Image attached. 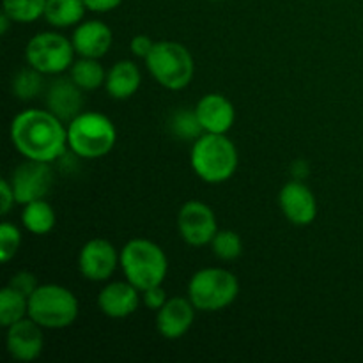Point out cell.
Here are the masks:
<instances>
[{"mask_svg":"<svg viewBox=\"0 0 363 363\" xmlns=\"http://www.w3.org/2000/svg\"><path fill=\"white\" fill-rule=\"evenodd\" d=\"M87 6L84 0H46L45 20L55 28H67L82 23Z\"/></svg>","mask_w":363,"mask_h":363,"instance_id":"cell-20","label":"cell"},{"mask_svg":"<svg viewBox=\"0 0 363 363\" xmlns=\"http://www.w3.org/2000/svg\"><path fill=\"white\" fill-rule=\"evenodd\" d=\"M21 245V233L14 223L4 222L0 225V261L4 264L11 261L18 254Z\"/></svg>","mask_w":363,"mask_h":363,"instance_id":"cell-28","label":"cell"},{"mask_svg":"<svg viewBox=\"0 0 363 363\" xmlns=\"http://www.w3.org/2000/svg\"><path fill=\"white\" fill-rule=\"evenodd\" d=\"M240 294V280L225 268H204L194 273L188 298L199 312H220L230 307Z\"/></svg>","mask_w":363,"mask_h":363,"instance_id":"cell-6","label":"cell"},{"mask_svg":"<svg viewBox=\"0 0 363 363\" xmlns=\"http://www.w3.org/2000/svg\"><path fill=\"white\" fill-rule=\"evenodd\" d=\"M7 286H11L13 289H16L18 293H21V294H25L27 298H30L32 293H34V291L39 287V284H38V279H35L34 273L18 272L16 275L11 277V280Z\"/></svg>","mask_w":363,"mask_h":363,"instance_id":"cell-29","label":"cell"},{"mask_svg":"<svg viewBox=\"0 0 363 363\" xmlns=\"http://www.w3.org/2000/svg\"><path fill=\"white\" fill-rule=\"evenodd\" d=\"M199 123H201L204 133H229L230 128L236 121V110L230 99H227L218 92H209L202 96L195 105Z\"/></svg>","mask_w":363,"mask_h":363,"instance_id":"cell-15","label":"cell"},{"mask_svg":"<svg viewBox=\"0 0 363 363\" xmlns=\"http://www.w3.org/2000/svg\"><path fill=\"white\" fill-rule=\"evenodd\" d=\"M69 77L82 91H96L101 85H105L106 71L103 69L99 59L80 57L69 67Z\"/></svg>","mask_w":363,"mask_h":363,"instance_id":"cell-22","label":"cell"},{"mask_svg":"<svg viewBox=\"0 0 363 363\" xmlns=\"http://www.w3.org/2000/svg\"><path fill=\"white\" fill-rule=\"evenodd\" d=\"M11 142L23 158L52 163L62 158L67 147V126L48 108H30L11 123Z\"/></svg>","mask_w":363,"mask_h":363,"instance_id":"cell-1","label":"cell"},{"mask_svg":"<svg viewBox=\"0 0 363 363\" xmlns=\"http://www.w3.org/2000/svg\"><path fill=\"white\" fill-rule=\"evenodd\" d=\"M151 77L169 91H181L194 80L195 62L190 50L176 41H158L145 57Z\"/></svg>","mask_w":363,"mask_h":363,"instance_id":"cell-5","label":"cell"},{"mask_svg":"<svg viewBox=\"0 0 363 363\" xmlns=\"http://www.w3.org/2000/svg\"><path fill=\"white\" fill-rule=\"evenodd\" d=\"M279 206L284 216L298 227L311 225L318 216L315 195L303 181L293 179L284 184L279 194Z\"/></svg>","mask_w":363,"mask_h":363,"instance_id":"cell-12","label":"cell"},{"mask_svg":"<svg viewBox=\"0 0 363 363\" xmlns=\"http://www.w3.org/2000/svg\"><path fill=\"white\" fill-rule=\"evenodd\" d=\"M140 293L142 291H138L128 280L110 282L99 291L98 307L110 319L130 318L140 305Z\"/></svg>","mask_w":363,"mask_h":363,"instance_id":"cell-17","label":"cell"},{"mask_svg":"<svg viewBox=\"0 0 363 363\" xmlns=\"http://www.w3.org/2000/svg\"><path fill=\"white\" fill-rule=\"evenodd\" d=\"M21 223L28 233L35 234V236H45V234L52 233L55 227L57 215L52 206L45 199H41V201L28 202L23 206Z\"/></svg>","mask_w":363,"mask_h":363,"instance_id":"cell-21","label":"cell"},{"mask_svg":"<svg viewBox=\"0 0 363 363\" xmlns=\"http://www.w3.org/2000/svg\"><path fill=\"white\" fill-rule=\"evenodd\" d=\"M71 43L74 52L87 59H101L110 52L113 43V34L106 23L99 20L82 21L73 32Z\"/></svg>","mask_w":363,"mask_h":363,"instance_id":"cell-18","label":"cell"},{"mask_svg":"<svg viewBox=\"0 0 363 363\" xmlns=\"http://www.w3.org/2000/svg\"><path fill=\"white\" fill-rule=\"evenodd\" d=\"M211 250L220 261H236L243 254V241L236 230H218L211 241Z\"/></svg>","mask_w":363,"mask_h":363,"instance_id":"cell-26","label":"cell"},{"mask_svg":"<svg viewBox=\"0 0 363 363\" xmlns=\"http://www.w3.org/2000/svg\"><path fill=\"white\" fill-rule=\"evenodd\" d=\"M43 326L27 315L21 321L14 323L7 328L6 347L7 353L18 362H34L41 357L45 337Z\"/></svg>","mask_w":363,"mask_h":363,"instance_id":"cell-13","label":"cell"},{"mask_svg":"<svg viewBox=\"0 0 363 363\" xmlns=\"http://www.w3.org/2000/svg\"><path fill=\"white\" fill-rule=\"evenodd\" d=\"M28 315V298L11 286L0 291V325L9 328Z\"/></svg>","mask_w":363,"mask_h":363,"instance_id":"cell-23","label":"cell"},{"mask_svg":"<svg viewBox=\"0 0 363 363\" xmlns=\"http://www.w3.org/2000/svg\"><path fill=\"white\" fill-rule=\"evenodd\" d=\"M74 46L59 32H39L25 46V60L46 77L69 69L74 62Z\"/></svg>","mask_w":363,"mask_h":363,"instance_id":"cell-8","label":"cell"},{"mask_svg":"<svg viewBox=\"0 0 363 363\" xmlns=\"http://www.w3.org/2000/svg\"><path fill=\"white\" fill-rule=\"evenodd\" d=\"M84 2L92 13H108V11L117 9L123 4V0H84Z\"/></svg>","mask_w":363,"mask_h":363,"instance_id":"cell-33","label":"cell"},{"mask_svg":"<svg viewBox=\"0 0 363 363\" xmlns=\"http://www.w3.org/2000/svg\"><path fill=\"white\" fill-rule=\"evenodd\" d=\"M194 172L204 183L222 184L236 174L240 156L234 142L222 133H202L190 155Z\"/></svg>","mask_w":363,"mask_h":363,"instance_id":"cell-2","label":"cell"},{"mask_svg":"<svg viewBox=\"0 0 363 363\" xmlns=\"http://www.w3.org/2000/svg\"><path fill=\"white\" fill-rule=\"evenodd\" d=\"M45 77L46 74H43L41 71L32 66L20 69L13 78L14 96L21 101H30V99L38 98L45 89Z\"/></svg>","mask_w":363,"mask_h":363,"instance_id":"cell-24","label":"cell"},{"mask_svg":"<svg viewBox=\"0 0 363 363\" xmlns=\"http://www.w3.org/2000/svg\"><path fill=\"white\" fill-rule=\"evenodd\" d=\"M209 2H223V0H209Z\"/></svg>","mask_w":363,"mask_h":363,"instance_id":"cell-36","label":"cell"},{"mask_svg":"<svg viewBox=\"0 0 363 363\" xmlns=\"http://www.w3.org/2000/svg\"><path fill=\"white\" fill-rule=\"evenodd\" d=\"M73 80L59 77L46 87V108L62 123H71L84 108V94Z\"/></svg>","mask_w":363,"mask_h":363,"instance_id":"cell-16","label":"cell"},{"mask_svg":"<svg viewBox=\"0 0 363 363\" xmlns=\"http://www.w3.org/2000/svg\"><path fill=\"white\" fill-rule=\"evenodd\" d=\"M130 48H131V52H133L135 57H138V59H145V57L151 53V50L155 48V41H152L149 35L138 34L131 39Z\"/></svg>","mask_w":363,"mask_h":363,"instance_id":"cell-31","label":"cell"},{"mask_svg":"<svg viewBox=\"0 0 363 363\" xmlns=\"http://www.w3.org/2000/svg\"><path fill=\"white\" fill-rule=\"evenodd\" d=\"M11 186H13L16 204L41 201L50 194L53 186V169L50 163L27 160L21 162L11 174Z\"/></svg>","mask_w":363,"mask_h":363,"instance_id":"cell-9","label":"cell"},{"mask_svg":"<svg viewBox=\"0 0 363 363\" xmlns=\"http://www.w3.org/2000/svg\"><path fill=\"white\" fill-rule=\"evenodd\" d=\"M16 204V197H14L13 186H11L9 179L0 181V213L4 216L11 211V208Z\"/></svg>","mask_w":363,"mask_h":363,"instance_id":"cell-32","label":"cell"},{"mask_svg":"<svg viewBox=\"0 0 363 363\" xmlns=\"http://www.w3.org/2000/svg\"><path fill=\"white\" fill-rule=\"evenodd\" d=\"M28 318L45 330H62L78 318V300L67 287L43 284L28 298Z\"/></svg>","mask_w":363,"mask_h":363,"instance_id":"cell-7","label":"cell"},{"mask_svg":"<svg viewBox=\"0 0 363 363\" xmlns=\"http://www.w3.org/2000/svg\"><path fill=\"white\" fill-rule=\"evenodd\" d=\"M116 142V124L105 113L82 112L67 123V147L78 158H103L112 151Z\"/></svg>","mask_w":363,"mask_h":363,"instance_id":"cell-3","label":"cell"},{"mask_svg":"<svg viewBox=\"0 0 363 363\" xmlns=\"http://www.w3.org/2000/svg\"><path fill=\"white\" fill-rule=\"evenodd\" d=\"M142 300H144V305L149 308V311L158 312L160 308L169 301V296H167L165 289H163L162 286H155L142 291Z\"/></svg>","mask_w":363,"mask_h":363,"instance_id":"cell-30","label":"cell"},{"mask_svg":"<svg viewBox=\"0 0 363 363\" xmlns=\"http://www.w3.org/2000/svg\"><path fill=\"white\" fill-rule=\"evenodd\" d=\"M195 311L197 308L190 298H169V301L156 312V330L167 340L181 339L194 325Z\"/></svg>","mask_w":363,"mask_h":363,"instance_id":"cell-14","label":"cell"},{"mask_svg":"<svg viewBox=\"0 0 363 363\" xmlns=\"http://www.w3.org/2000/svg\"><path fill=\"white\" fill-rule=\"evenodd\" d=\"M291 176H293V179L303 181L305 177L308 176L307 162H303V160H298V162H294L293 165H291Z\"/></svg>","mask_w":363,"mask_h":363,"instance_id":"cell-34","label":"cell"},{"mask_svg":"<svg viewBox=\"0 0 363 363\" xmlns=\"http://www.w3.org/2000/svg\"><path fill=\"white\" fill-rule=\"evenodd\" d=\"M121 266V254L108 240L96 238L87 241L78 254V269L91 282H106Z\"/></svg>","mask_w":363,"mask_h":363,"instance_id":"cell-11","label":"cell"},{"mask_svg":"<svg viewBox=\"0 0 363 363\" xmlns=\"http://www.w3.org/2000/svg\"><path fill=\"white\" fill-rule=\"evenodd\" d=\"M119 254L124 277L138 291L162 286L169 273V259L155 241L137 238L128 241Z\"/></svg>","mask_w":363,"mask_h":363,"instance_id":"cell-4","label":"cell"},{"mask_svg":"<svg viewBox=\"0 0 363 363\" xmlns=\"http://www.w3.org/2000/svg\"><path fill=\"white\" fill-rule=\"evenodd\" d=\"M177 230L184 243H188L190 247L211 245L213 238L218 233L215 211L206 202H184L177 213Z\"/></svg>","mask_w":363,"mask_h":363,"instance_id":"cell-10","label":"cell"},{"mask_svg":"<svg viewBox=\"0 0 363 363\" xmlns=\"http://www.w3.org/2000/svg\"><path fill=\"white\" fill-rule=\"evenodd\" d=\"M142 85V73L133 60H119L106 71L105 89L110 98L128 99Z\"/></svg>","mask_w":363,"mask_h":363,"instance_id":"cell-19","label":"cell"},{"mask_svg":"<svg viewBox=\"0 0 363 363\" xmlns=\"http://www.w3.org/2000/svg\"><path fill=\"white\" fill-rule=\"evenodd\" d=\"M46 0H4V13L14 23H32L45 16Z\"/></svg>","mask_w":363,"mask_h":363,"instance_id":"cell-25","label":"cell"},{"mask_svg":"<svg viewBox=\"0 0 363 363\" xmlns=\"http://www.w3.org/2000/svg\"><path fill=\"white\" fill-rule=\"evenodd\" d=\"M11 23H14V21L11 20V18L7 16L6 13H2V16H0V32H2V34H7V30H9Z\"/></svg>","mask_w":363,"mask_h":363,"instance_id":"cell-35","label":"cell"},{"mask_svg":"<svg viewBox=\"0 0 363 363\" xmlns=\"http://www.w3.org/2000/svg\"><path fill=\"white\" fill-rule=\"evenodd\" d=\"M170 131L174 137L179 140H191L195 142L204 130H202L201 123H199L197 112L194 110H177L170 119Z\"/></svg>","mask_w":363,"mask_h":363,"instance_id":"cell-27","label":"cell"}]
</instances>
